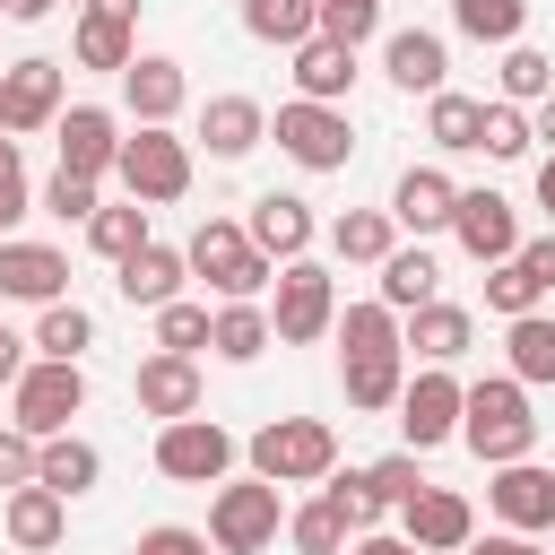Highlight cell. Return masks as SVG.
Masks as SVG:
<instances>
[{"mask_svg":"<svg viewBox=\"0 0 555 555\" xmlns=\"http://www.w3.org/2000/svg\"><path fill=\"white\" fill-rule=\"evenodd\" d=\"M182 260H191V278H199L217 304H260V295L278 286V260L243 234V217H199L191 243H182Z\"/></svg>","mask_w":555,"mask_h":555,"instance_id":"cell-1","label":"cell"},{"mask_svg":"<svg viewBox=\"0 0 555 555\" xmlns=\"http://www.w3.org/2000/svg\"><path fill=\"white\" fill-rule=\"evenodd\" d=\"M460 442L486 460V468H512V460H538V408L512 373H486L468 382V408H460Z\"/></svg>","mask_w":555,"mask_h":555,"instance_id":"cell-2","label":"cell"},{"mask_svg":"<svg viewBox=\"0 0 555 555\" xmlns=\"http://www.w3.org/2000/svg\"><path fill=\"white\" fill-rule=\"evenodd\" d=\"M243 460H251V477H269V486H330L338 434H330V416H269V425L243 442Z\"/></svg>","mask_w":555,"mask_h":555,"instance_id":"cell-3","label":"cell"},{"mask_svg":"<svg viewBox=\"0 0 555 555\" xmlns=\"http://www.w3.org/2000/svg\"><path fill=\"white\" fill-rule=\"evenodd\" d=\"M286 486H269V477H225L217 494H208V546L217 555H269L278 538H286Z\"/></svg>","mask_w":555,"mask_h":555,"instance_id":"cell-4","label":"cell"},{"mask_svg":"<svg viewBox=\"0 0 555 555\" xmlns=\"http://www.w3.org/2000/svg\"><path fill=\"white\" fill-rule=\"evenodd\" d=\"M269 330H278V347H321L338 330V278L321 260H286L269 286Z\"/></svg>","mask_w":555,"mask_h":555,"instance_id":"cell-5","label":"cell"},{"mask_svg":"<svg viewBox=\"0 0 555 555\" xmlns=\"http://www.w3.org/2000/svg\"><path fill=\"white\" fill-rule=\"evenodd\" d=\"M269 139H278L304 173H347V156H356L347 104H304V95H286V104L269 113Z\"/></svg>","mask_w":555,"mask_h":555,"instance_id":"cell-6","label":"cell"},{"mask_svg":"<svg viewBox=\"0 0 555 555\" xmlns=\"http://www.w3.org/2000/svg\"><path fill=\"white\" fill-rule=\"evenodd\" d=\"M113 182H121L139 208H173V199L191 191V139H182V130H139V121H130Z\"/></svg>","mask_w":555,"mask_h":555,"instance_id":"cell-7","label":"cell"},{"mask_svg":"<svg viewBox=\"0 0 555 555\" xmlns=\"http://www.w3.org/2000/svg\"><path fill=\"white\" fill-rule=\"evenodd\" d=\"M460 408H468V382L451 373V364H425V373H408V390H399V442L425 460V451H442V442H460Z\"/></svg>","mask_w":555,"mask_h":555,"instance_id":"cell-8","label":"cell"},{"mask_svg":"<svg viewBox=\"0 0 555 555\" xmlns=\"http://www.w3.org/2000/svg\"><path fill=\"white\" fill-rule=\"evenodd\" d=\"M243 460V442L217 425V416H182V425H156V477L173 486H225Z\"/></svg>","mask_w":555,"mask_h":555,"instance_id":"cell-9","label":"cell"},{"mask_svg":"<svg viewBox=\"0 0 555 555\" xmlns=\"http://www.w3.org/2000/svg\"><path fill=\"white\" fill-rule=\"evenodd\" d=\"M61 113H69V61L26 52V61H9V69H0V130H9V139L52 130Z\"/></svg>","mask_w":555,"mask_h":555,"instance_id":"cell-10","label":"cell"},{"mask_svg":"<svg viewBox=\"0 0 555 555\" xmlns=\"http://www.w3.org/2000/svg\"><path fill=\"white\" fill-rule=\"evenodd\" d=\"M9 425L17 434H35V442H52V434H69V416L87 408V364H52V356H35L26 364V382L9 390Z\"/></svg>","mask_w":555,"mask_h":555,"instance_id":"cell-11","label":"cell"},{"mask_svg":"<svg viewBox=\"0 0 555 555\" xmlns=\"http://www.w3.org/2000/svg\"><path fill=\"white\" fill-rule=\"evenodd\" d=\"M399 538H408L416 555H468V538H477V503H468L460 486H416V494L399 503Z\"/></svg>","mask_w":555,"mask_h":555,"instance_id":"cell-12","label":"cell"},{"mask_svg":"<svg viewBox=\"0 0 555 555\" xmlns=\"http://www.w3.org/2000/svg\"><path fill=\"white\" fill-rule=\"evenodd\" d=\"M130 399H139V416H156V425H182V416H199L208 408V382H199V356H139V373H130Z\"/></svg>","mask_w":555,"mask_h":555,"instance_id":"cell-13","label":"cell"},{"mask_svg":"<svg viewBox=\"0 0 555 555\" xmlns=\"http://www.w3.org/2000/svg\"><path fill=\"white\" fill-rule=\"evenodd\" d=\"M486 512H494L512 538H538V529H555V468H538V460L486 468Z\"/></svg>","mask_w":555,"mask_h":555,"instance_id":"cell-14","label":"cell"},{"mask_svg":"<svg viewBox=\"0 0 555 555\" xmlns=\"http://www.w3.org/2000/svg\"><path fill=\"white\" fill-rule=\"evenodd\" d=\"M52 139H61V173H87V182H113V165H121V113H104V104H69L61 121H52Z\"/></svg>","mask_w":555,"mask_h":555,"instance_id":"cell-15","label":"cell"},{"mask_svg":"<svg viewBox=\"0 0 555 555\" xmlns=\"http://www.w3.org/2000/svg\"><path fill=\"white\" fill-rule=\"evenodd\" d=\"M451 217H460V182H451L442 165H408V173L390 182V225H399L408 243L451 234Z\"/></svg>","mask_w":555,"mask_h":555,"instance_id":"cell-16","label":"cell"},{"mask_svg":"<svg viewBox=\"0 0 555 555\" xmlns=\"http://www.w3.org/2000/svg\"><path fill=\"white\" fill-rule=\"evenodd\" d=\"M243 234L286 269V260H312V243H321V217H312V199L304 191H260L251 208H243Z\"/></svg>","mask_w":555,"mask_h":555,"instance_id":"cell-17","label":"cell"},{"mask_svg":"<svg viewBox=\"0 0 555 555\" xmlns=\"http://www.w3.org/2000/svg\"><path fill=\"white\" fill-rule=\"evenodd\" d=\"M182 104H191V78H182L173 52H139V61L121 69V113H130L139 130H173Z\"/></svg>","mask_w":555,"mask_h":555,"instance_id":"cell-18","label":"cell"},{"mask_svg":"<svg viewBox=\"0 0 555 555\" xmlns=\"http://www.w3.org/2000/svg\"><path fill=\"white\" fill-rule=\"evenodd\" d=\"M451 243H460L477 269H494V260H520V208H512L503 191H460Z\"/></svg>","mask_w":555,"mask_h":555,"instance_id":"cell-19","label":"cell"},{"mask_svg":"<svg viewBox=\"0 0 555 555\" xmlns=\"http://www.w3.org/2000/svg\"><path fill=\"white\" fill-rule=\"evenodd\" d=\"M382 78H390L399 95H442V87H451V43H442L434 26H390V35H382Z\"/></svg>","mask_w":555,"mask_h":555,"instance_id":"cell-20","label":"cell"},{"mask_svg":"<svg viewBox=\"0 0 555 555\" xmlns=\"http://www.w3.org/2000/svg\"><path fill=\"white\" fill-rule=\"evenodd\" d=\"M61 295H69V251L9 234V243H0V304H35V312H43V304H61Z\"/></svg>","mask_w":555,"mask_h":555,"instance_id":"cell-21","label":"cell"},{"mask_svg":"<svg viewBox=\"0 0 555 555\" xmlns=\"http://www.w3.org/2000/svg\"><path fill=\"white\" fill-rule=\"evenodd\" d=\"M260 139H269V104H260V95H208V104H199V147H208L217 165H243Z\"/></svg>","mask_w":555,"mask_h":555,"instance_id":"cell-22","label":"cell"},{"mask_svg":"<svg viewBox=\"0 0 555 555\" xmlns=\"http://www.w3.org/2000/svg\"><path fill=\"white\" fill-rule=\"evenodd\" d=\"M182 286H191V260H182L173 243H147V251H130V260L113 269V295H121V304H139V312L182 304Z\"/></svg>","mask_w":555,"mask_h":555,"instance_id":"cell-23","label":"cell"},{"mask_svg":"<svg viewBox=\"0 0 555 555\" xmlns=\"http://www.w3.org/2000/svg\"><path fill=\"white\" fill-rule=\"evenodd\" d=\"M0 529H9L17 555H52V546L69 538V494H52V486H17V494H0Z\"/></svg>","mask_w":555,"mask_h":555,"instance_id":"cell-24","label":"cell"},{"mask_svg":"<svg viewBox=\"0 0 555 555\" xmlns=\"http://www.w3.org/2000/svg\"><path fill=\"white\" fill-rule=\"evenodd\" d=\"M399 330H408V356H416V364H460V356L477 347V312H468V304H442V295H434L425 312H408Z\"/></svg>","mask_w":555,"mask_h":555,"instance_id":"cell-25","label":"cell"},{"mask_svg":"<svg viewBox=\"0 0 555 555\" xmlns=\"http://www.w3.org/2000/svg\"><path fill=\"white\" fill-rule=\"evenodd\" d=\"M408 347H390V356H338V390H347V408L356 416H390L399 408V390H408Z\"/></svg>","mask_w":555,"mask_h":555,"instance_id":"cell-26","label":"cell"},{"mask_svg":"<svg viewBox=\"0 0 555 555\" xmlns=\"http://www.w3.org/2000/svg\"><path fill=\"white\" fill-rule=\"evenodd\" d=\"M286 61H295L286 78H295V95H304V104H347V95H356V52H347V43L312 35V43H295Z\"/></svg>","mask_w":555,"mask_h":555,"instance_id":"cell-27","label":"cell"},{"mask_svg":"<svg viewBox=\"0 0 555 555\" xmlns=\"http://www.w3.org/2000/svg\"><path fill=\"white\" fill-rule=\"evenodd\" d=\"M503 373H512L520 390H555V312L503 321Z\"/></svg>","mask_w":555,"mask_h":555,"instance_id":"cell-28","label":"cell"},{"mask_svg":"<svg viewBox=\"0 0 555 555\" xmlns=\"http://www.w3.org/2000/svg\"><path fill=\"white\" fill-rule=\"evenodd\" d=\"M35 486H52V494H95L104 486V451L87 442V434H52L43 451H35Z\"/></svg>","mask_w":555,"mask_h":555,"instance_id":"cell-29","label":"cell"},{"mask_svg":"<svg viewBox=\"0 0 555 555\" xmlns=\"http://www.w3.org/2000/svg\"><path fill=\"white\" fill-rule=\"evenodd\" d=\"M69 61H78V69H104V78H121V69L139 61V26L78 9V26H69Z\"/></svg>","mask_w":555,"mask_h":555,"instance_id":"cell-30","label":"cell"},{"mask_svg":"<svg viewBox=\"0 0 555 555\" xmlns=\"http://www.w3.org/2000/svg\"><path fill=\"white\" fill-rule=\"evenodd\" d=\"M321 243H330L338 260H356V269H382V260L399 251V225H390V208H347V217L321 225Z\"/></svg>","mask_w":555,"mask_h":555,"instance_id":"cell-31","label":"cell"},{"mask_svg":"<svg viewBox=\"0 0 555 555\" xmlns=\"http://www.w3.org/2000/svg\"><path fill=\"white\" fill-rule=\"evenodd\" d=\"M434 286H442V260L425 251V243H399L390 260H382V304L408 321V312H425L434 304Z\"/></svg>","mask_w":555,"mask_h":555,"instance_id":"cell-32","label":"cell"},{"mask_svg":"<svg viewBox=\"0 0 555 555\" xmlns=\"http://www.w3.org/2000/svg\"><path fill=\"white\" fill-rule=\"evenodd\" d=\"M269 347H278L269 304H217V330H208V356L217 364H260Z\"/></svg>","mask_w":555,"mask_h":555,"instance_id":"cell-33","label":"cell"},{"mask_svg":"<svg viewBox=\"0 0 555 555\" xmlns=\"http://www.w3.org/2000/svg\"><path fill=\"white\" fill-rule=\"evenodd\" d=\"M87 347H95V312H87L78 295H61V304L35 312V356H52V364H87Z\"/></svg>","mask_w":555,"mask_h":555,"instance_id":"cell-34","label":"cell"},{"mask_svg":"<svg viewBox=\"0 0 555 555\" xmlns=\"http://www.w3.org/2000/svg\"><path fill=\"white\" fill-rule=\"evenodd\" d=\"M243 35H251V43H278V52H295V43H312V35H321V0H243Z\"/></svg>","mask_w":555,"mask_h":555,"instance_id":"cell-35","label":"cell"},{"mask_svg":"<svg viewBox=\"0 0 555 555\" xmlns=\"http://www.w3.org/2000/svg\"><path fill=\"white\" fill-rule=\"evenodd\" d=\"M477 130H486V104H477V95H460V87L425 95V139H434L442 156H477Z\"/></svg>","mask_w":555,"mask_h":555,"instance_id":"cell-36","label":"cell"},{"mask_svg":"<svg viewBox=\"0 0 555 555\" xmlns=\"http://www.w3.org/2000/svg\"><path fill=\"white\" fill-rule=\"evenodd\" d=\"M147 243H156V234H147V208H139V199H104V208L87 217V251L113 260V269H121L130 251H147Z\"/></svg>","mask_w":555,"mask_h":555,"instance_id":"cell-37","label":"cell"},{"mask_svg":"<svg viewBox=\"0 0 555 555\" xmlns=\"http://www.w3.org/2000/svg\"><path fill=\"white\" fill-rule=\"evenodd\" d=\"M338 356H390V347H408V330H399V312L373 295V304H338Z\"/></svg>","mask_w":555,"mask_h":555,"instance_id":"cell-38","label":"cell"},{"mask_svg":"<svg viewBox=\"0 0 555 555\" xmlns=\"http://www.w3.org/2000/svg\"><path fill=\"white\" fill-rule=\"evenodd\" d=\"M286 546H295V555H347V546H356V520H347L330 494H312V503L286 512Z\"/></svg>","mask_w":555,"mask_h":555,"instance_id":"cell-39","label":"cell"},{"mask_svg":"<svg viewBox=\"0 0 555 555\" xmlns=\"http://www.w3.org/2000/svg\"><path fill=\"white\" fill-rule=\"evenodd\" d=\"M451 26H460L468 43H494V52H512V43L529 35V0H451Z\"/></svg>","mask_w":555,"mask_h":555,"instance_id":"cell-40","label":"cell"},{"mask_svg":"<svg viewBox=\"0 0 555 555\" xmlns=\"http://www.w3.org/2000/svg\"><path fill=\"white\" fill-rule=\"evenodd\" d=\"M494 95H503V104H520V113H538V104L555 95V61H546L538 43H512V52H503V69H494Z\"/></svg>","mask_w":555,"mask_h":555,"instance_id":"cell-41","label":"cell"},{"mask_svg":"<svg viewBox=\"0 0 555 555\" xmlns=\"http://www.w3.org/2000/svg\"><path fill=\"white\" fill-rule=\"evenodd\" d=\"M529 147H538V130H529V113L494 95V104H486V130H477V156H494V165H520Z\"/></svg>","mask_w":555,"mask_h":555,"instance_id":"cell-42","label":"cell"},{"mask_svg":"<svg viewBox=\"0 0 555 555\" xmlns=\"http://www.w3.org/2000/svg\"><path fill=\"white\" fill-rule=\"evenodd\" d=\"M486 312L494 321H520V312H546V286L520 269V260H494L486 269Z\"/></svg>","mask_w":555,"mask_h":555,"instance_id":"cell-43","label":"cell"},{"mask_svg":"<svg viewBox=\"0 0 555 555\" xmlns=\"http://www.w3.org/2000/svg\"><path fill=\"white\" fill-rule=\"evenodd\" d=\"M147 321H156V347H165V356H199V347H208V330H217V312H208V304H191V295H182V304H165V312H147Z\"/></svg>","mask_w":555,"mask_h":555,"instance_id":"cell-44","label":"cell"},{"mask_svg":"<svg viewBox=\"0 0 555 555\" xmlns=\"http://www.w3.org/2000/svg\"><path fill=\"white\" fill-rule=\"evenodd\" d=\"M35 208L61 217V225H87V217L104 208V182H87V173H52V182L35 191Z\"/></svg>","mask_w":555,"mask_h":555,"instance_id":"cell-45","label":"cell"},{"mask_svg":"<svg viewBox=\"0 0 555 555\" xmlns=\"http://www.w3.org/2000/svg\"><path fill=\"white\" fill-rule=\"evenodd\" d=\"M321 35L347 43V52H364L382 35V0H321Z\"/></svg>","mask_w":555,"mask_h":555,"instance_id":"cell-46","label":"cell"},{"mask_svg":"<svg viewBox=\"0 0 555 555\" xmlns=\"http://www.w3.org/2000/svg\"><path fill=\"white\" fill-rule=\"evenodd\" d=\"M364 477H373V503H382V512H399V503L425 486V468H416V451H408V442H399V451H382Z\"/></svg>","mask_w":555,"mask_h":555,"instance_id":"cell-47","label":"cell"},{"mask_svg":"<svg viewBox=\"0 0 555 555\" xmlns=\"http://www.w3.org/2000/svg\"><path fill=\"white\" fill-rule=\"evenodd\" d=\"M17 217H35V182H26V156H17V139L0 130V243H9V225Z\"/></svg>","mask_w":555,"mask_h":555,"instance_id":"cell-48","label":"cell"},{"mask_svg":"<svg viewBox=\"0 0 555 555\" xmlns=\"http://www.w3.org/2000/svg\"><path fill=\"white\" fill-rule=\"evenodd\" d=\"M321 494L356 520V538H364V529H382V503H373V477H364V468H330V486H321Z\"/></svg>","mask_w":555,"mask_h":555,"instance_id":"cell-49","label":"cell"},{"mask_svg":"<svg viewBox=\"0 0 555 555\" xmlns=\"http://www.w3.org/2000/svg\"><path fill=\"white\" fill-rule=\"evenodd\" d=\"M35 434H17V425H0V494H17V486H35Z\"/></svg>","mask_w":555,"mask_h":555,"instance_id":"cell-50","label":"cell"},{"mask_svg":"<svg viewBox=\"0 0 555 555\" xmlns=\"http://www.w3.org/2000/svg\"><path fill=\"white\" fill-rule=\"evenodd\" d=\"M130 555H208V529H182V520H156V529H139V546Z\"/></svg>","mask_w":555,"mask_h":555,"instance_id":"cell-51","label":"cell"},{"mask_svg":"<svg viewBox=\"0 0 555 555\" xmlns=\"http://www.w3.org/2000/svg\"><path fill=\"white\" fill-rule=\"evenodd\" d=\"M26 364H35V338H17V330L0 321V390H17V382H26Z\"/></svg>","mask_w":555,"mask_h":555,"instance_id":"cell-52","label":"cell"},{"mask_svg":"<svg viewBox=\"0 0 555 555\" xmlns=\"http://www.w3.org/2000/svg\"><path fill=\"white\" fill-rule=\"evenodd\" d=\"M520 269H529V278H538V286L555 295V225H546L538 243H520Z\"/></svg>","mask_w":555,"mask_h":555,"instance_id":"cell-53","label":"cell"},{"mask_svg":"<svg viewBox=\"0 0 555 555\" xmlns=\"http://www.w3.org/2000/svg\"><path fill=\"white\" fill-rule=\"evenodd\" d=\"M468 555H546L538 538H512V529H494V538H468Z\"/></svg>","mask_w":555,"mask_h":555,"instance_id":"cell-54","label":"cell"},{"mask_svg":"<svg viewBox=\"0 0 555 555\" xmlns=\"http://www.w3.org/2000/svg\"><path fill=\"white\" fill-rule=\"evenodd\" d=\"M347 555H416V546H408V538H399V529H364V538H356V546H347Z\"/></svg>","mask_w":555,"mask_h":555,"instance_id":"cell-55","label":"cell"},{"mask_svg":"<svg viewBox=\"0 0 555 555\" xmlns=\"http://www.w3.org/2000/svg\"><path fill=\"white\" fill-rule=\"evenodd\" d=\"M0 17H17V26H43V17H52V0H0Z\"/></svg>","mask_w":555,"mask_h":555,"instance_id":"cell-56","label":"cell"},{"mask_svg":"<svg viewBox=\"0 0 555 555\" xmlns=\"http://www.w3.org/2000/svg\"><path fill=\"white\" fill-rule=\"evenodd\" d=\"M529 191H538V208H546V225H555V156H538V182H529Z\"/></svg>","mask_w":555,"mask_h":555,"instance_id":"cell-57","label":"cell"},{"mask_svg":"<svg viewBox=\"0 0 555 555\" xmlns=\"http://www.w3.org/2000/svg\"><path fill=\"white\" fill-rule=\"evenodd\" d=\"M78 9H95V17H121V26H139V0H78Z\"/></svg>","mask_w":555,"mask_h":555,"instance_id":"cell-58","label":"cell"},{"mask_svg":"<svg viewBox=\"0 0 555 555\" xmlns=\"http://www.w3.org/2000/svg\"><path fill=\"white\" fill-rule=\"evenodd\" d=\"M529 130H538V147H546V156H555V95H546V104H538V113H529Z\"/></svg>","mask_w":555,"mask_h":555,"instance_id":"cell-59","label":"cell"}]
</instances>
